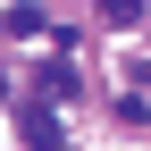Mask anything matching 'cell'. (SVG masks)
<instances>
[{
    "label": "cell",
    "instance_id": "6da1fadb",
    "mask_svg": "<svg viewBox=\"0 0 151 151\" xmlns=\"http://www.w3.org/2000/svg\"><path fill=\"white\" fill-rule=\"evenodd\" d=\"M25 151H67V134H59V118H50L42 101L25 109Z\"/></svg>",
    "mask_w": 151,
    "mask_h": 151
},
{
    "label": "cell",
    "instance_id": "7a4b0ae2",
    "mask_svg": "<svg viewBox=\"0 0 151 151\" xmlns=\"http://www.w3.org/2000/svg\"><path fill=\"white\" fill-rule=\"evenodd\" d=\"M34 92H42V109H59L67 92H76V67H42V84H34Z\"/></svg>",
    "mask_w": 151,
    "mask_h": 151
},
{
    "label": "cell",
    "instance_id": "3957f363",
    "mask_svg": "<svg viewBox=\"0 0 151 151\" xmlns=\"http://www.w3.org/2000/svg\"><path fill=\"white\" fill-rule=\"evenodd\" d=\"M92 9H101L109 25H134V17H143V0H92Z\"/></svg>",
    "mask_w": 151,
    "mask_h": 151
},
{
    "label": "cell",
    "instance_id": "277c9868",
    "mask_svg": "<svg viewBox=\"0 0 151 151\" xmlns=\"http://www.w3.org/2000/svg\"><path fill=\"white\" fill-rule=\"evenodd\" d=\"M0 101H9V76H0Z\"/></svg>",
    "mask_w": 151,
    "mask_h": 151
}]
</instances>
